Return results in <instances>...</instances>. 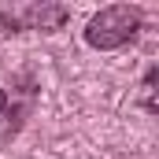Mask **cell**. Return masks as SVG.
<instances>
[{"instance_id":"obj_3","label":"cell","mask_w":159,"mask_h":159,"mask_svg":"<svg viewBox=\"0 0 159 159\" xmlns=\"http://www.w3.org/2000/svg\"><path fill=\"white\" fill-rule=\"evenodd\" d=\"M141 104H144V111H156V67L144 74V85H141Z\"/></svg>"},{"instance_id":"obj_2","label":"cell","mask_w":159,"mask_h":159,"mask_svg":"<svg viewBox=\"0 0 159 159\" xmlns=\"http://www.w3.org/2000/svg\"><path fill=\"white\" fill-rule=\"evenodd\" d=\"M22 19H26L34 30L52 34V30H63V22L70 19V11H67L63 4H41V7H26V11H22Z\"/></svg>"},{"instance_id":"obj_1","label":"cell","mask_w":159,"mask_h":159,"mask_svg":"<svg viewBox=\"0 0 159 159\" xmlns=\"http://www.w3.org/2000/svg\"><path fill=\"white\" fill-rule=\"evenodd\" d=\"M141 30V7H129V4H111V7H100L89 26H85V41L100 52H115L122 44L137 37Z\"/></svg>"},{"instance_id":"obj_4","label":"cell","mask_w":159,"mask_h":159,"mask_svg":"<svg viewBox=\"0 0 159 159\" xmlns=\"http://www.w3.org/2000/svg\"><path fill=\"white\" fill-rule=\"evenodd\" d=\"M4 107H7V96H4V89H0V115H4Z\"/></svg>"}]
</instances>
